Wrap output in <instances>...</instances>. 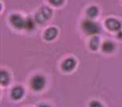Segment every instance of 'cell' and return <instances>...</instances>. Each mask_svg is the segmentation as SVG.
Wrapping results in <instances>:
<instances>
[{"instance_id": "cell-11", "label": "cell", "mask_w": 122, "mask_h": 107, "mask_svg": "<svg viewBox=\"0 0 122 107\" xmlns=\"http://www.w3.org/2000/svg\"><path fill=\"white\" fill-rule=\"evenodd\" d=\"M98 15V9L96 6L90 7L87 10V16L91 18H94Z\"/></svg>"}, {"instance_id": "cell-16", "label": "cell", "mask_w": 122, "mask_h": 107, "mask_svg": "<svg viewBox=\"0 0 122 107\" xmlns=\"http://www.w3.org/2000/svg\"><path fill=\"white\" fill-rule=\"evenodd\" d=\"M117 36H118L119 39H122V32H121V31L119 32V33H118V35H117Z\"/></svg>"}, {"instance_id": "cell-5", "label": "cell", "mask_w": 122, "mask_h": 107, "mask_svg": "<svg viewBox=\"0 0 122 107\" xmlns=\"http://www.w3.org/2000/svg\"><path fill=\"white\" fill-rule=\"evenodd\" d=\"M106 26L109 30L111 31H119L120 28H121V23L119 21L115 20V19L109 18L105 22Z\"/></svg>"}, {"instance_id": "cell-9", "label": "cell", "mask_w": 122, "mask_h": 107, "mask_svg": "<svg viewBox=\"0 0 122 107\" xmlns=\"http://www.w3.org/2000/svg\"><path fill=\"white\" fill-rule=\"evenodd\" d=\"M102 51H103V52L109 53V52H113V51H114V43H112L111 41H106V42H104V43L102 44Z\"/></svg>"}, {"instance_id": "cell-15", "label": "cell", "mask_w": 122, "mask_h": 107, "mask_svg": "<svg viewBox=\"0 0 122 107\" xmlns=\"http://www.w3.org/2000/svg\"><path fill=\"white\" fill-rule=\"evenodd\" d=\"M90 107H103V106H102V105L100 102L94 100L90 103Z\"/></svg>"}, {"instance_id": "cell-1", "label": "cell", "mask_w": 122, "mask_h": 107, "mask_svg": "<svg viewBox=\"0 0 122 107\" xmlns=\"http://www.w3.org/2000/svg\"><path fill=\"white\" fill-rule=\"evenodd\" d=\"M51 15H52V11L48 7H42L39 11L35 16L36 21L39 24H43L46 21H48L51 18Z\"/></svg>"}, {"instance_id": "cell-8", "label": "cell", "mask_w": 122, "mask_h": 107, "mask_svg": "<svg viewBox=\"0 0 122 107\" xmlns=\"http://www.w3.org/2000/svg\"><path fill=\"white\" fill-rule=\"evenodd\" d=\"M57 29L56 27H50L48 28L45 31V38L46 40H52L54 39L56 37L57 35Z\"/></svg>"}, {"instance_id": "cell-17", "label": "cell", "mask_w": 122, "mask_h": 107, "mask_svg": "<svg viewBox=\"0 0 122 107\" xmlns=\"http://www.w3.org/2000/svg\"><path fill=\"white\" fill-rule=\"evenodd\" d=\"M39 107H51L50 105H40Z\"/></svg>"}, {"instance_id": "cell-3", "label": "cell", "mask_w": 122, "mask_h": 107, "mask_svg": "<svg viewBox=\"0 0 122 107\" xmlns=\"http://www.w3.org/2000/svg\"><path fill=\"white\" fill-rule=\"evenodd\" d=\"M31 87L35 91H39L44 88L45 85V78L42 75H35L31 80Z\"/></svg>"}, {"instance_id": "cell-4", "label": "cell", "mask_w": 122, "mask_h": 107, "mask_svg": "<svg viewBox=\"0 0 122 107\" xmlns=\"http://www.w3.org/2000/svg\"><path fill=\"white\" fill-rule=\"evenodd\" d=\"M10 23H11L15 27H16V28H19V29L25 28V22H26V20H24L20 15H16V14L12 15L10 18Z\"/></svg>"}, {"instance_id": "cell-13", "label": "cell", "mask_w": 122, "mask_h": 107, "mask_svg": "<svg viewBox=\"0 0 122 107\" xmlns=\"http://www.w3.org/2000/svg\"><path fill=\"white\" fill-rule=\"evenodd\" d=\"M25 28L26 30H33L34 28V22H33V19L26 18V22H25Z\"/></svg>"}, {"instance_id": "cell-2", "label": "cell", "mask_w": 122, "mask_h": 107, "mask_svg": "<svg viewBox=\"0 0 122 107\" xmlns=\"http://www.w3.org/2000/svg\"><path fill=\"white\" fill-rule=\"evenodd\" d=\"M82 28L87 34H97L100 33V27L96 22L91 21V20H86L82 23Z\"/></svg>"}, {"instance_id": "cell-6", "label": "cell", "mask_w": 122, "mask_h": 107, "mask_svg": "<svg viewBox=\"0 0 122 107\" xmlns=\"http://www.w3.org/2000/svg\"><path fill=\"white\" fill-rule=\"evenodd\" d=\"M75 65H76V62L75 60L73 59V58H67L66 59L64 62L62 63L61 64V69H62L64 71H71L73 70V69L75 68Z\"/></svg>"}, {"instance_id": "cell-7", "label": "cell", "mask_w": 122, "mask_h": 107, "mask_svg": "<svg viewBox=\"0 0 122 107\" xmlns=\"http://www.w3.org/2000/svg\"><path fill=\"white\" fill-rule=\"evenodd\" d=\"M23 94H24V90L20 86H15L11 91V97L15 100L21 99Z\"/></svg>"}, {"instance_id": "cell-12", "label": "cell", "mask_w": 122, "mask_h": 107, "mask_svg": "<svg viewBox=\"0 0 122 107\" xmlns=\"http://www.w3.org/2000/svg\"><path fill=\"white\" fill-rule=\"evenodd\" d=\"M99 39L97 37H93L92 39H91V41H90V47L92 48V50H97L99 46Z\"/></svg>"}, {"instance_id": "cell-10", "label": "cell", "mask_w": 122, "mask_h": 107, "mask_svg": "<svg viewBox=\"0 0 122 107\" xmlns=\"http://www.w3.org/2000/svg\"><path fill=\"white\" fill-rule=\"evenodd\" d=\"M0 81H1V84L4 85V86L7 85L9 83V81H10V75L4 70L1 71V74H0Z\"/></svg>"}, {"instance_id": "cell-14", "label": "cell", "mask_w": 122, "mask_h": 107, "mask_svg": "<svg viewBox=\"0 0 122 107\" xmlns=\"http://www.w3.org/2000/svg\"><path fill=\"white\" fill-rule=\"evenodd\" d=\"M49 1L51 4H52L55 6H60L64 2V0H49Z\"/></svg>"}]
</instances>
